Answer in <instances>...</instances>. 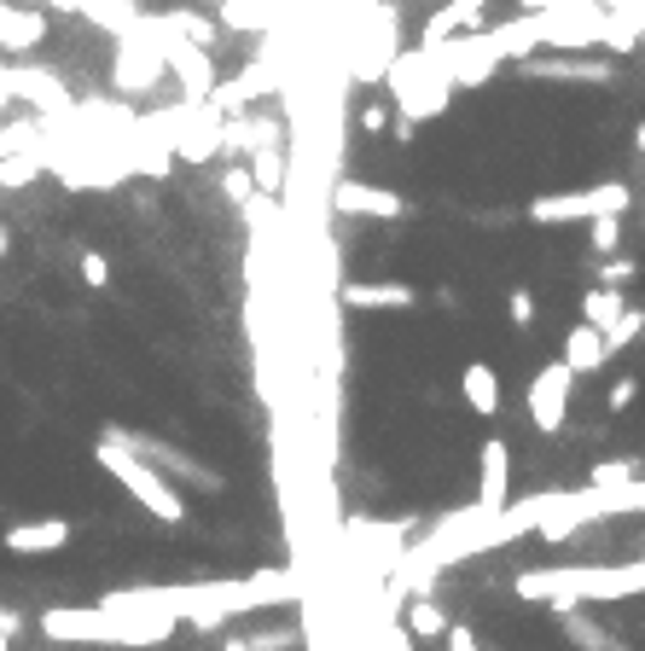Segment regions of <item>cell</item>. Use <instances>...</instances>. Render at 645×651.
<instances>
[{
	"instance_id": "26",
	"label": "cell",
	"mask_w": 645,
	"mask_h": 651,
	"mask_svg": "<svg viewBox=\"0 0 645 651\" xmlns=\"http://www.w3.org/2000/svg\"><path fill=\"white\" fill-rule=\"evenodd\" d=\"M629 483H640V460L634 454H616V460H599L593 472H588V488H629Z\"/></svg>"
},
{
	"instance_id": "34",
	"label": "cell",
	"mask_w": 645,
	"mask_h": 651,
	"mask_svg": "<svg viewBox=\"0 0 645 651\" xmlns=\"http://www.w3.org/2000/svg\"><path fill=\"white\" fill-rule=\"evenodd\" d=\"M390 129V106L385 99H367V106H360V134H385Z\"/></svg>"
},
{
	"instance_id": "27",
	"label": "cell",
	"mask_w": 645,
	"mask_h": 651,
	"mask_svg": "<svg viewBox=\"0 0 645 651\" xmlns=\"http://www.w3.org/2000/svg\"><path fill=\"white\" fill-rule=\"evenodd\" d=\"M588 251H593V256H616V251H622V216L588 221Z\"/></svg>"
},
{
	"instance_id": "41",
	"label": "cell",
	"mask_w": 645,
	"mask_h": 651,
	"mask_svg": "<svg viewBox=\"0 0 645 651\" xmlns=\"http://www.w3.org/2000/svg\"><path fill=\"white\" fill-rule=\"evenodd\" d=\"M187 7H192V0H187ZM198 7H227V0H198Z\"/></svg>"
},
{
	"instance_id": "14",
	"label": "cell",
	"mask_w": 645,
	"mask_h": 651,
	"mask_svg": "<svg viewBox=\"0 0 645 651\" xmlns=\"http://www.w3.org/2000/svg\"><path fill=\"white\" fill-rule=\"evenodd\" d=\"M507 506H512V448L500 437H489L477 454V512L494 518V512H507Z\"/></svg>"
},
{
	"instance_id": "1",
	"label": "cell",
	"mask_w": 645,
	"mask_h": 651,
	"mask_svg": "<svg viewBox=\"0 0 645 651\" xmlns=\"http://www.w3.org/2000/svg\"><path fill=\"white\" fill-rule=\"evenodd\" d=\"M42 628L47 640L58 646H123V651H152V646H169L180 617L157 605H140L134 594H105L99 605H47L42 610Z\"/></svg>"
},
{
	"instance_id": "35",
	"label": "cell",
	"mask_w": 645,
	"mask_h": 651,
	"mask_svg": "<svg viewBox=\"0 0 645 651\" xmlns=\"http://www.w3.org/2000/svg\"><path fill=\"white\" fill-rule=\"evenodd\" d=\"M634 396H640V378H634V373H622V378L611 384V413H629Z\"/></svg>"
},
{
	"instance_id": "31",
	"label": "cell",
	"mask_w": 645,
	"mask_h": 651,
	"mask_svg": "<svg viewBox=\"0 0 645 651\" xmlns=\"http://www.w3.org/2000/svg\"><path fill=\"white\" fill-rule=\"evenodd\" d=\"M507 315H512V325H523V332L535 325V291L530 285H512L507 291Z\"/></svg>"
},
{
	"instance_id": "20",
	"label": "cell",
	"mask_w": 645,
	"mask_h": 651,
	"mask_svg": "<svg viewBox=\"0 0 645 651\" xmlns=\"http://www.w3.org/2000/svg\"><path fill=\"white\" fill-rule=\"evenodd\" d=\"M459 396L477 419H494L500 413V373L489 361H466V373H459Z\"/></svg>"
},
{
	"instance_id": "13",
	"label": "cell",
	"mask_w": 645,
	"mask_h": 651,
	"mask_svg": "<svg viewBox=\"0 0 645 651\" xmlns=\"http://www.w3.org/2000/svg\"><path fill=\"white\" fill-rule=\"evenodd\" d=\"M164 58H169V76L180 88V106H204L215 93V53L210 47H192V41H164Z\"/></svg>"
},
{
	"instance_id": "37",
	"label": "cell",
	"mask_w": 645,
	"mask_h": 651,
	"mask_svg": "<svg viewBox=\"0 0 645 651\" xmlns=\"http://www.w3.org/2000/svg\"><path fill=\"white\" fill-rule=\"evenodd\" d=\"M570 7H588V0H518V12H570Z\"/></svg>"
},
{
	"instance_id": "25",
	"label": "cell",
	"mask_w": 645,
	"mask_h": 651,
	"mask_svg": "<svg viewBox=\"0 0 645 651\" xmlns=\"http://www.w3.org/2000/svg\"><path fill=\"white\" fill-rule=\"evenodd\" d=\"M564 635H570V646H581V651H629V646L611 635V628H604V622H588L581 610H564Z\"/></svg>"
},
{
	"instance_id": "17",
	"label": "cell",
	"mask_w": 645,
	"mask_h": 651,
	"mask_svg": "<svg viewBox=\"0 0 645 651\" xmlns=\"http://www.w3.org/2000/svg\"><path fill=\"white\" fill-rule=\"evenodd\" d=\"M611 338H604L599 332V325H588V320H581V325H570V332H564V350H558V361L564 366H570V373L576 378H593V373H604V366H611Z\"/></svg>"
},
{
	"instance_id": "33",
	"label": "cell",
	"mask_w": 645,
	"mask_h": 651,
	"mask_svg": "<svg viewBox=\"0 0 645 651\" xmlns=\"http://www.w3.org/2000/svg\"><path fill=\"white\" fill-rule=\"evenodd\" d=\"M372 651H413V635L401 622H378V635H372Z\"/></svg>"
},
{
	"instance_id": "8",
	"label": "cell",
	"mask_w": 645,
	"mask_h": 651,
	"mask_svg": "<svg viewBox=\"0 0 645 651\" xmlns=\"http://www.w3.org/2000/svg\"><path fill=\"white\" fill-rule=\"evenodd\" d=\"M105 442H116V448H129L134 460H146L152 472H164V477H180V483H192V488H204V495H221V477L215 472H204L187 448H175V442H164V437H152V431H129V424H105L99 431Z\"/></svg>"
},
{
	"instance_id": "6",
	"label": "cell",
	"mask_w": 645,
	"mask_h": 651,
	"mask_svg": "<svg viewBox=\"0 0 645 651\" xmlns=\"http://www.w3.org/2000/svg\"><path fill=\"white\" fill-rule=\"evenodd\" d=\"M634 210V187L629 180H593L576 192H541L530 203L535 228H570V221H599V216H629Z\"/></svg>"
},
{
	"instance_id": "22",
	"label": "cell",
	"mask_w": 645,
	"mask_h": 651,
	"mask_svg": "<svg viewBox=\"0 0 645 651\" xmlns=\"http://www.w3.org/2000/svg\"><path fill=\"white\" fill-rule=\"evenodd\" d=\"M401 628H408L413 640H442L448 635V617H442V605L431 594H408L401 599Z\"/></svg>"
},
{
	"instance_id": "36",
	"label": "cell",
	"mask_w": 645,
	"mask_h": 651,
	"mask_svg": "<svg viewBox=\"0 0 645 651\" xmlns=\"http://www.w3.org/2000/svg\"><path fill=\"white\" fill-rule=\"evenodd\" d=\"M442 651H482V646H477V635H471L466 622H448V635H442Z\"/></svg>"
},
{
	"instance_id": "21",
	"label": "cell",
	"mask_w": 645,
	"mask_h": 651,
	"mask_svg": "<svg viewBox=\"0 0 645 651\" xmlns=\"http://www.w3.org/2000/svg\"><path fill=\"white\" fill-rule=\"evenodd\" d=\"M482 7H489V0H448V7L431 12V24H425L419 41H454V35L482 30Z\"/></svg>"
},
{
	"instance_id": "39",
	"label": "cell",
	"mask_w": 645,
	"mask_h": 651,
	"mask_svg": "<svg viewBox=\"0 0 645 651\" xmlns=\"http://www.w3.org/2000/svg\"><path fill=\"white\" fill-rule=\"evenodd\" d=\"M47 12H76L82 18V0H47Z\"/></svg>"
},
{
	"instance_id": "3",
	"label": "cell",
	"mask_w": 645,
	"mask_h": 651,
	"mask_svg": "<svg viewBox=\"0 0 645 651\" xmlns=\"http://www.w3.org/2000/svg\"><path fill=\"white\" fill-rule=\"evenodd\" d=\"M629 594H645V559H629V564L523 570V576H518V599H530V605H558V610L616 605V599H629Z\"/></svg>"
},
{
	"instance_id": "19",
	"label": "cell",
	"mask_w": 645,
	"mask_h": 651,
	"mask_svg": "<svg viewBox=\"0 0 645 651\" xmlns=\"http://www.w3.org/2000/svg\"><path fill=\"white\" fill-rule=\"evenodd\" d=\"M42 35H47V12L42 7L0 0V47H7V53H30V47H42Z\"/></svg>"
},
{
	"instance_id": "11",
	"label": "cell",
	"mask_w": 645,
	"mask_h": 651,
	"mask_svg": "<svg viewBox=\"0 0 645 651\" xmlns=\"http://www.w3.org/2000/svg\"><path fill=\"white\" fill-rule=\"evenodd\" d=\"M541 18V47H558V53H593L604 41V7H570V12H535Z\"/></svg>"
},
{
	"instance_id": "42",
	"label": "cell",
	"mask_w": 645,
	"mask_h": 651,
	"mask_svg": "<svg viewBox=\"0 0 645 651\" xmlns=\"http://www.w3.org/2000/svg\"><path fill=\"white\" fill-rule=\"evenodd\" d=\"M0 651H12V640H0Z\"/></svg>"
},
{
	"instance_id": "40",
	"label": "cell",
	"mask_w": 645,
	"mask_h": 651,
	"mask_svg": "<svg viewBox=\"0 0 645 651\" xmlns=\"http://www.w3.org/2000/svg\"><path fill=\"white\" fill-rule=\"evenodd\" d=\"M634 152L645 157V122H640V129H634Z\"/></svg>"
},
{
	"instance_id": "29",
	"label": "cell",
	"mask_w": 645,
	"mask_h": 651,
	"mask_svg": "<svg viewBox=\"0 0 645 651\" xmlns=\"http://www.w3.org/2000/svg\"><path fill=\"white\" fill-rule=\"evenodd\" d=\"M604 338H611V350H629L634 338H645V309H634V302H629V309L616 315V325H604Z\"/></svg>"
},
{
	"instance_id": "38",
	"label": "cell",
	"mask_w": 645,
	"mask_h": 651,
	"mask_svg": "<svg viewBox=\"0 0 645 651\" xmlns=\"http://www.w3.org/2000/svg\"><path fill=\"white\" fill-rule=\"evenodd\" d=\"M18 635H24V610L0 605V640H18Z\"/></svg>"
},
{
	"instance_id": "12",
	"label": "cell",
	"mask_w": 645,
	"mask_h": 651,
	"mask_svg": "<svg viewBox=\"0 0 645 651\" xmlns=\"http://www.w3.org/2000/svg\"><path fill=\"white\" fill-rule=\"evenodd\" d=\"M523 81H564V88H599V81H616L611 58H588V53H553V58H523L518 65Z\"/></svg>"
},
{
	"instance_id": "16",
	"label": "cell",
	"mask_w": 645,
	"mask_h": 651,
	"mask_svg": "<svg viewBox=\"0 0 645 651\" xmlns=\"http://www.w3.org/2000/svg\"><path fill=\"white\" fill-rule=\"evenodd\" d=\"M0 547L18 559H47L58 547H70V518H24V523H7L0 529Z\"/></svg>"
},
{
	"instance_id": "10",
	"label": "cell",
	"mask_w": 645,
	"mask_h": 651,
	"mask_svg": "<svg viewBox=\"0 0 645 651\" xmlns=\"http://www.w3.org/2000/svg\"><path fill=\"white\" fill-rule=\"evenodd\" d=\"M570 390H576V373L564 361H547L535 366L530 390H523V407H530V424L541 437H558L564 419H570Z\"/></svg>"
},
{
	"instance_id": "4",
	"label": "cell",
	"mask_w": 645,
	"mask_h": 651,
	"mask_svg": "<svg viewBox=\"0 0 645 651\" xmlns=\"http://www.w3.org/2000/svg\"><path fill=\"white\" fill-rule=\"evenodd\" d=\"M385 81H390V111L408 117L413 129H419V122H431V117H442V111H448V99L459 93L454 76H448V65H442V47H436V41L401 47Z\"/></svg>"
},
{
	"instance_id": "23",
	"label": "cell",
	"mask_w": 645,
	"mask_h": 651,
	"mask_svg": "<svg viewBox=\"0 0 645 651\" xmlns=\"http://www.w3.org/2000/svg\"><path fill=\"white\" fill-rule=\"evenodd\" d=\"M140 0H82V18L99 30H111V35H134L140 30Z\"/></svg>"
},
{
	"instance_id": "18",
	"label": "cell",
	"mask_w": 645,
	"mask_h": 651,
	"mask_svg": "<svg viewBox=\"0 0 645 651\" xmlns=\"http://www.w3.org/2000/svg\"><path fill=\"white\" fill-rule=\"evenodd\" d=\"M337 302L344 309H413L419 291L401 279H349V285H337Z\"/></svg>"
},
{
	"instance_id": "15",
	"label": "cell",
	"mask_w": 645,
	"mask_h": 651,
	"mask_svg": "<svg viewBox=\"0 0 645 651\" xmlns=\"http://www.w3.org/2000/svg\"><path fill=\"white\" fill-rule=\"evenodd\" d=\"M332 210L337 216H378V221H401L413 216V203L396 187H372V180H337L332 187Z\"/></svg>"
},
{
	"instance_id": "2",
	"label": "cell",
	"mask_w": 645,
	"mask_h": 651,
	"mask_svg": "<svg viewBox=\"0 0 645 651\" xmlns=\"http://www.w3.org/2000/svg\"><path fill=\"white\" fill-rule=\"evenodd\" d=\"M140 605H157L180 622H198V628H221L233 617H251V610H268V605H291L302 599V582L291 570H262V576L245 582H192V587H129Z\"/></svg>"
},
{
	"instance_id": "32",
	"label": "cell",
	"mask_w": 645,
	"mask_h": 651,
	"mask_svg": "<svg viewBox=\"0 0 645 651\" xmlns=\"http://www.w3.org/2000/svg\"><path fill=\"white\" fill-rule=\"evenodd\" d=\"M76 274H82V285H93V291H105L111 285V262L99 251H82V262H76Z\"/></svg>"
},
{
	"instance_id": "30",
	"label": "cell",
	"mask_w": 645,
	"mask_h": 651,
	"mask_svg": "<svg viewBox=\"0 0 645 651\" xmlns=\"http://www.w3.org/2000/svg\"><path fill=\"white\" fill-rule=\"evenodd\" d=\"M634 274H640L634 256H604V262H599V285H616V291H629Z\"/></svg>"
},
{
	"instance_id": "28",
	"label": "cell",
	"mask_w": 645,
	"mask_h": 651,
	"mask_svg": "<svg viewBox=\"0 0 645 651\" xmlns=\"http://www.w3.org/2000/svg\"><path fill=\"white\" fill-rule=\"evenodd\" d=\"M291 635L286 628H262V635H227L221 640V651H286Z\"/></svg>"
},
{
	"instance_id": "7",
	"label": "cell",
	"mask_w": 645,
	"mask_h": 651,
	"mask_svg": "<svg viewBox=\"0 0 645 651\" xmlns=\"http://www.w3.org/2000/svg\"><path fill=\"white\" fill-rule=\"evenodd\" d=\"M396 7L390 0H378V30H372V7L355 12V30H349V76L360 88H372V81H385L390 65H396Z\"/></svg>"
},
{
	"instance_id": "5",
	"label": "cell",
	"mask_w": 645,
	"mask_h": 651,
	"mask_svg": "<svg viewBox=\"0 0 645 651\" xmlns=\"http://www.w3.org/2000/svg\"><path fill=\"white\" fill-rule=\"evenodd\" d=\"M93 460H99V472H105L111 483H123L157 523H187V500L175 495V483H169L164 472H152L146 460H134L129 448H116V442L99 437V442H93Z\"/></svg>"
},
{
	"instance_id": "24",
	"label": "cell",
	"mask_w": 645,
	"mask_h": 651,
	"mask_svg": "<svg viewBox=\"0 0 645 651\" xmlns=\"http://www.w3.org/2000/svg\"><path fill=\"white\" fill-rule=\"evenodd\" d=\"M622 309H629V297H622L616 285H588V291H581V320L599 325V332H604V325H616Z\"/></svg>"
},
{
	"instance_id": "9",
	"label": "cell",
	"mask_w": 645,
	"mask_h": 651,
	"mask_svg": "<svg viewBox=\"0 0 645 651\" xmlns=\"http://www.w3.org/2000/svg\"><path fill=\"white\" fill-rule=\"evenodd\" d=\"M164 76H169V58L157 41L146 35H116V47H111V88L123 93V99H140V93H157L164 88Z\"/></svg>"
}]
</instances>
